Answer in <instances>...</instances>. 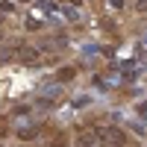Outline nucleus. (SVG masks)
Listing matches in <instances>:
<instances>
[{"label": "nucleus", "mask_w": 147, "mask_h": 147, "mask_svg": "<svg viewBox=\"0 0 147 147\" xmlns=\"http://www.w3.org/2000/svg\"><path fill=\"white\" fill-rule=\"evenodd\" d=\"M12 9H15V6H12L9 0H6V3H0V15H6V12H9V15H12Z\"/></svg>", "instance_id": "6"}, {"label": "nucleus", "mask_w": 147, "mask_h": 147, "mask_svg": "<svg viewBox=\"0 0 147 147\" xmlns=\"http://www.w3.org/2000/svg\"><path fill=\"white\" fill-rule=\"evenodd\" d=\"M38 132H35V127H21L18 129V138H24V141H32Z\"/></svg>", "instance_id": "4"}, {"label": "nucleus", "mask_w": 147, "mask_h": 147, "mask_svg": "<svg viewBox=\"0 0 147 147\" xmlns=\"http://www.w3.org/2000/svg\"><path fill=\"white\" fill-rule=\"evenodd\" d=\"M97 138L103 141V147H127V132L118 127H103L97 129Z\"/></svg>", "instance_id": "1"}, {"label": "nucleus", "mask_w": 147, "mask_h": 147, "mask_svg": "<svg viewBox=\"0 0 147 147\" xmlns=\"http://www.w3.org/2000/svg\"><path fill=\"white\" fill-rule=\"evenodd\" d=\"M18 59H21L24 65H41V53L32 50V47H21V50H18Z\"/></svg>", "instance_id": "2"}, {"label": "nucleus", "mask_w": 147, "mask_h": 147, "mask_svg": "<svg viewBox=\"0 0 147 147\" xmlns=\"http://www.w3.org/2000/svg\"><path fill=\"white\" fill-rule=\"evenodd\" d=\"M56 80H59V82H68V80H74V68H62V71L56 74Z\"/></svg>", "instance_id": "5"}, {"label": "nucleus", "mask_w": 147, "mask_h": 147, "mask_svg": "<svg viewBox=\"0 0 147 147\" xmlns=\"http://www.w3.org/2000/svg\"><path fill=\"white\" fill-rule=\"evenodd\" d=\"M65 144H68V138H65V136H59V138H53V147H65Z\"/></svg>", "instance_id": "8"}, {"label": "nucleus", "mask_w": 147, "mask_h": 147, "mask_svg": "<svg viewBox=\"0 0 147 147\" xmlns=\"http://www.w3.org/2000/svg\"><path fill=\"white\" fill-rule=\"evenodd\" d=\"M12 56H15V53H12V50H0V62H9Z\"/></svg>", "instance_id": "7"}, {"label": "nucleus", "mask_w": 147, "mask_h": 147, "mask_svg": "<svg viewBox=\"0 0 147 147\" xmlns=\"http://www.w3.org/2000/svg\"><path fill=\"white\" fill-rule=\"evenodd\" d=\"M97 141H100V138H97V132H91V129H82L77 136V147H94Z\"/></svg>", "instance_id": "3"}, {"label": "nucleus", "mask_w": 147, "mask_h": 147, "mask_svg": "<svg viewBox=\"0 0 147 147\" xmlns=\"http://www.w3.org/2000/svg\"><path fill=\"white\" fill-rule=\"evenodd\" d=\"M0 38H3V32H0Z\"/></svg>", "instance_id": "10"}, {"label": "nucleus", "mask_w": 147, "mask_h": 147, "mask_svg": "<svg viewBox=\"0 0 147 147\" xmlns=\"http://www.w3.org/2000/svg\"><path fill=\"white\" fill-rule=\"evenodd\" d=\"M136 9H138V12H147V0H138V3H136Z\"/></svg>", "instance_id": "9"}]
</instances>
